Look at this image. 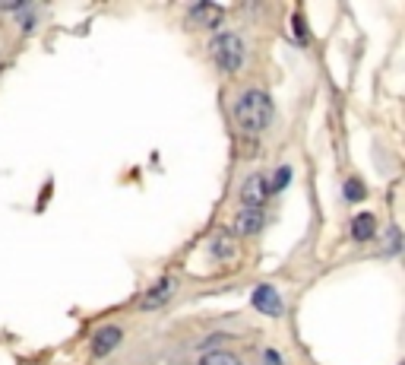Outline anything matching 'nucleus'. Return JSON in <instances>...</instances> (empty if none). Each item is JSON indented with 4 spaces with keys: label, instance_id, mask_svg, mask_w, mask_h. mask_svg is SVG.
<instances>
[{
    "label": "nucleus",
    "instance_id": "obj_12",
    "mask_svg": "<svg viewBox=\"0 0 405 365\" xmlns=\"http://www.w3.org/2000/svg\"><path fill=\"white\" fill-rule=\"evenodd\" d=\"M288 181H291V168H288V166H282L276 175H272V185H269V191H282V187L288 185Z\"/></svg>",
    "mask_w": 405,
    "mask_h": 365
},
{
    "label": "nucleus",
    "instance_id": "obj_6",
    "mask_svg": "<svg viewBox=\"0 0 405 365\" xmlns=\"http://www.w3.org/2000/svg\"><path fill=\"white\" fill-rule=\"evenodd\" d=\"M234 229L240 235H253V232L263 229V210H240L238 219H234Z\"/></svg>",
    "mask_w": 405,
    "mask_h": 365
},
{
    "label": "nucleus",
    "instance_id": "obj_14",
    "mask_svg": "<svg viewBox=\"0 0 405 365\" xmlns=\"http://www.w3.org/2000/svg\"><path fill=\"white\" fill-rule=\"evenodd\" d=\"M22 0H0V10H22Z\"/></svg>",
    "mask_w": 405,
    "mask_h": 365
},
{
    "label": "nucleus",
    "instance_id": "obj_15",
    "mask_svg": "<svg viewBox=\"0 0 405 365\" xmlns=\"http://www.w3.org/2000/svg\"><path fill=\"white\" fill-rule=\"evenodd\" d=\"M266 365H282V356L276 349H266Z\"/></svg>",
    "mask_w": 405,
    "mask_h": 365
},
{
    "label": "nucleus",
    "instance_id": "obj_5",
    "mask_svg": "<svg viewBox=\"0 0 405 365\" xmlns=\"http://www.w3.org/2000/svg\"><path fill=\"white\" fill-rule=\"evenodd\" d=\"M120 337H124L120 327H101V330L95 333V340H92V356H98V359L108 356V352L120 343Z\"/></svg>",
    "mask_w": 405,
    "mask_h": 365
},
{
    "label": "nucleus",
    "instance_id": "obj_3",
    "mask_svg": "<svg viewBox=\"0 0 405 365\" xmlns=\"http://www.w3.org/2000/svg\"><path fill=\"white\" fill-rule=\"evenodd\" d=\"M250 302H253V308H257L259 314H266V318H278V314H282V295L276 292V289L272 286H257L253 289V295H250Z\"/></svg>",
    "mask_w": 405,
    "mask_h": 365
},
{
    "label": "nucleus",
    "instance_id": "obj_10",
    "mask_svg": "<svg viewBox=\"0 0 405 365\" xmlns=\"http://www.w3.org/2000/svg\"><path fill=\"white\" fill-rule=\"evenodd\" d=\"M200 365H240V356H234L228 349H215V352H206L200 359Z\"/></svg>",
    "mask_w": 405,
    "mask_h": 365
},
{
    "label": "nucleus",
    "instance_id": "obj_13",
    "mask_svg": "<svg viewBox=\"0 0 405 365\" xmlns=\"http://www.w3.org/2000/svg\"><path fill=\"white\" fill-rule=\"evenodd\" d=\"M212 251H215L219 257H228V254L234 251V242H231L228 235H219V238H215V245H212Z\"/></svg>",
    "mask_w": 405,
    "mask_h": 365
},
{
    "label": "nucleus",
    "instance_id": "obj_2",
    "mask_svg": "<svg viewBox=\"0 0 405 365\" xmlns=\"http://www.w3.org/2000/svg\"><path fill=\"white\" fill-rule=\"evenodd\" d=\"M209 51H212V61L219 64V70H225V73H234L240 64H244V42H240L234 32L215 35Z\"/></svg>",
    "mask_w": 405,
    "mask_h": 365
},
{
    "label": "nucleus",
    "instance_id": "obj_8",
    "mask_svg": "<svg viewBox=\"0 0 405 365\" xmlns=\"http://www.w3.org/2000/svg\"><path fill=\"white\" fill-rule=\"evenodd\" d=\"M190 23H202V26H219L221 23V7H212V4H196L190 10Z\"/></svg>",
    "mask_w": 405,
    "mask_h": 365
},
{
    "label": "nucleus",
    "instance_id": "obj_11",
    "mask_svg": "<svg viewBox=\"0 0 405 365\" xmlns=\"http://www.w3.org/2000/svg\"><path fill=\"white\" fill-rule=\"evenodd\" d=\"M342 194H345V200H352V204L364 197V185H361V178H348L345 187H342Z\"/></svg>",
    "mask_w": 405,
    "mask_h": 365
},
{
    "label": "nucleus",
    "instance_id": "obj_4",
    "mask_svg": "<svg viewBox=\"0 0 405 365\" xmlns=\"http://www.w3.org/2000/svg\"><path fill=\"white\" fill-rule=\"evenodd\" d=\"M269 197V181L263 175H250L240 187V200H244V210H259V204H266Z\"/></svg>",
    "mask_w": 405,
    "mask_h": 365
},
{
    "label": "nucleus",
    "instance_id": "obj_9",
    "mask_svg": "<svg viewBox=\"0 0 405 365\" xmlns=\"http://www.w3.org/2000/svg\"><path fill=\"white\" fill-rule=\"evenodd\" d=\"M168 295H171V280L165 276V280H158L155 289H149V292L143 295V302H139V305H143V308H158L165 299H168Z\"/></svg>",
    "mask_w": 405,
    "mask_h": 365
},
{
    "label": "nucleus",
    "instance_id": "obj_1",
    "mask_svg": "<svg viewBox=\"0 0 405 365\" xmlns=\"http://www.w3.org/2000/svg\"><path fill=\"white\" fill-rule=\"evenodd\" d=\"M234 118H238V124L244 130L259 134V130H266L272 121V99L266 96L263 89H247L244 96L238 99V105H234Z\"/></svg>",
    "mask_w": 405,
    "mask_h": 365
},
{
    "label": "nucleus",
    "instance_id": "obj_7",
    "mask_svg": "<svg viewBox=\"0 0 405 365\" xmlns=\"http://www.w3.org/2000/svg\"><path fill=\"white\" fill-rule=\"evenodd\" d=\"M352 235L354 242H367V238L377 235V219L371 216V213H358V216L352 219Z\"/></svg>",
    "mask_w": 405,
    "mask_h": 365
}]
</instances>
